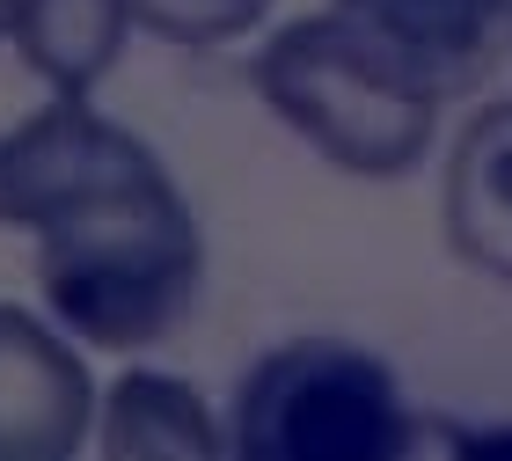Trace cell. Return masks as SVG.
<instances>
[{"mask_svg": "<svg viewBox=\"0 0 512 461\" xmlns=\"http://www.w3.org/2000/svg\"><path fill=\"white\" fill-rule=\"evenodd\" d=\"M0 227L37 249V293L88 352H147L205 293V227L147 140L81 96L0 132Z\"/></svg>", "mask_w": 512, "mask_h": 461, "instance_id": "6da1fadb", "label": "cell"}, {"mask_svg": "<svg viewBox=\"0 0 512 461\" xmlns=\"http://www.w3.org/2000/svg\"><path fill=\"white\" fill-rule=\"evenodd\" d=\"M249 88L293 140H308L330 169L366 183L425 169L439 140V96L337 8L278 22L249 59Z\"/></svg>", "mask_w": 512, "mask_h": 461, "instance_id": "7a4b0ae2", "label": "cell"}, {"mask_svg": "<svg viewBox=\"0 0 512 461\" xmlns=\"http://www.w3.org/2000/svg\"><path fill=\"white\" fill-rule=\"evenodd\" d=\"M242 461H403L425 447V418L381 352L352 337H286L235 388Z\"/></svg>", "mask_w": 512, "mask_h": 461, "instance_id": "3957f363", "label": "cell"}, {"mask_svg": "<svg viewBox=\"0 0 512 461\" xmlns=\"http://www.w3.org/2000/svg\"><path fill=\"white\" fill-rule=\"evenodd\" d=\"M96 381L81 337L0 301V461H66L96 440Z\"/></svg>", "mask_w": 512, "mask_h": 461, "instance_id": "277c9868", "label": "cell"}, {"mask_svg": "<svg viewBox=\"0 0 512 461\" xmlns=\"http://www.w3.org/2000/svg\"><path fill=\"white\" fill-rule=\"evenodd\" d=\"M439 103L476 96L512 52V0H330Z\"/></svg>", "mask_w": 512, "mask_h": 461, "instance_id": "5b68a950", "label": "cell"}, {"mask_svg": "<svg viewBox=\"0 0 512 461\" xmlns=\"http://www.w3.org/2000/svg\"><path fill=\"white\" fill-rule=\"evenodd\" d=\"M439 235L469 271L512 286V96L454 132L439 169Z\"/></svg>", "mask_w": 512, "mask_h": 461, "instance_id": "8992f818", "label": "cell"}, {"mask_svg": "<svg viewBox=\"0 0 512 461\" xmlns=\"http://www.w3.org/2000/svg\"><path fill=\"white\" fill-rule=\"evenodd\" d=\"M96 447L110 461H213V454H235V432L213 418V403L183 374L132 366L103 388Z\"/></svg>", "mask_w": 512, "mask_h": 461, "instance_id": "52a82bcc", "label": "cell"}, {"mask_svg": "<svg viewBox=\"0 0 512 461\" xmlns=\"http://www.w3.org/2000/svg\"><path fill=\"white\" fill-rule=\"evenodd\" d=\"M139 30L125 0H15L8 44L52 96L96 103L110 66L125 59V37Z\"/></svg>", "mask_w": 512, "mask_h": 461, "instance_id": "ba28073f", "label": "cell"}, {"mask_svg": "<svg viewBox=\"0 0 512 461\" xmlns=\"http://www.w3.org/2000/svg\"><path fill=\"white\" fill-rule=\"evenodd\" d=\"M132 22L161 44L183 52H213V44H242L249 30H264L271 0H125Z\"/></svg>", "mask_w": 512, "mask_h": 461, "instance_id": "9c48e42d", "label": "cell"}, {"mask_svg": "<svg viewBox=\"0 0 512 461\" xmlns=\"http://www.w3.org/2000/svg\"><path fill=\"white\" fill-rule=\"evenodd\" d=\"M454 454H512V425H476V440H447Z\"/></svg>", "mask_w": 512, "mask_h": 461, "instance_id": "30bf717a", "label": "cell"}, {"mask_svg": "<svg viewBox=\"0 0 512 461\" xmlns=\"http://www.w3.org/2000/svg\"><path fill=\"white\" fill-rule=\"evenodd\" d=\"M8 22H15V0H0V37H8Z\"/></svg>", "mask_w": 512, "mask_h": 461, "instance_id": "8fae6325", "label": "cell"}]
</instances>
